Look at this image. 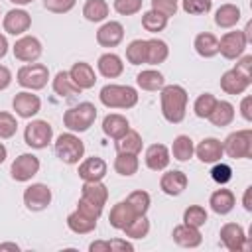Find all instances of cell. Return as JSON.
Segmentation results:
<instances>
[{
    "label": "cell",
    "mask_w": 252,
    "mask_h": 252,
    "mask_svg": "<svg viewBox=\"0 0 252 252\" xmlns=\"http://www.w3.org/2000/svg\"><path fill=\"white\" fill-rule=\"evenodd\" d=\"M187 100H189V94L181 85H163L161 93H159L163 118L169 124L183 122L185 112H187Z\"/></svg>",
    "instance_id": "1"
},
{
    "label": "cell",
    "mask_w": 252,
    "mask_h": 252,
    "mask_svg": "<svg viewBox=\"0 0 252 252\" xmlns=\"http://www.w3.org/2000/svg\"><path fill=\"white\" fill-rule=\"evenodd\" d=\"M98 98L106 108H132L138 104V91L130 85H104Z\"/></svg>",
    "instance_id": "2"
},
{
    "label": "cell",
    "mask_w": 252,
    "mask_h": 252,
    "mask_svg": "<svg viewBox=\"0 0 252 252\" xmlns=\"http://www.w3.org/2000/svg\"><path fill=\"white\" fill-rule=\"evenodd\" d=\"M96 120V106L93 102H79L63 114V124L71 132H87Z\"/></svg>",
    "instance_id": "3"
},
{
    "label": "cell",
    "mask_w": 252,
    "mask_h": 252,
    "mask_svg": "<svg viewBox=\"0 0 252 252\" xmlns=\"http://www.w3.org/2000/svg\"><path fill=\"white\" fill-rule=\"evenodd\" d=\"M55 154L63 163L75 165L85 156V144L73 132H65V134H59L55 140Z\"/></svg>",
    "instance_id": "4"
},
{
    "label": "cell",
    "mask_w": 252,
    "mask_h": 252,
    "mask_svg": "<svg viewBox=\"0 0 252 252\" xmlns=\"http://www.w3.org/2000/svg\"><path fill=\"white\" fill-rule=\"evenodd\" d=\"M222 152L232 159L252 158V130H236L222 142Z\"/></svg>",
    "instance_id": "5"
},
{
    "label": "cell",
    "mask_w": 252,
    "mask_h": 252,
    "mask_svg": "<svg viewBox=\"0 0 252 252\" xmlns=\"http://www.w3.org/2000/svg\"><path fill=\"white\" fill-rule=\"evenodd\" d=\"M49 79V69L43 63H26L24 67L18 69L16 81L30 91H39L47 85Z\"/></svg>",
    "instance_id": "6"
},
{
    "label": "cell",
    "mask_w": 252,
    "mask_h": 252,
    "mask_svg": "<svg viewBox=\"0 0 252 252\" xmlns=\"http://www.w3.org/2000/svg\"><path fill=\"white\" fill-rule=\"evenodd\" d=\"M24 140L33 150H43L53 140V128L47 120H32L24 130Z\"/></svg>",
    "instance_id": "7"
},
{
    "label": "cell",
    "mask_w": 252,
    "mask_h": 252,
    "mask_svg": "<svg viewBox=\"0 0 252 252\" xmlns=\"http://www.w3.org/2000/svg\"><path fill=\"white\" fill-rule=\"evenodd\" d=\"M246 45H248V41H246L244 32H240V30L226 32V33L219 39V53H220L224 59H238V57L244 53Z\"/></svg>",
    "instance_id": "8"
},
{
    "label": "cell",
    "mask_w": 252,
    "mask_h": 252,
    "mask_svg": "<svg viewBox=\"0 0 252 252\" xmlns=\"http://www.w3.org/2000/svg\"><path fill=\"white\" fill-rule=\"evenodd\" d=\"M12 51H14V57H16L18 61L35 63V61L41 57V53H43V45H41V41H39L37 37H33V35H22L20 39H16Z\"/></svg>",
    "instance_id": "9"
},
{
    "label": "cell",
    "mask_w": 252,
    "mask_h": 252,
    "mask_svg": "<svg viewBox=\"0 0 252 252\" xmlns=\"http://www.w3.org/2000/svg\"><path fill=\"white\" fill-rule=\"evenodd\" d=\"M39 171V158L33 154H22L12 161L10 175L16 181H30Z\"/></svg>",
    "instance_id": "10"
},
{
    "label": "cell",
    "mask_w": 252,
    "mask_h": 252,
    "mask_svg": "<svg viewBox=\"0 0 252 252\" xmlns=\"http://www.w3.org/2000/svg\"><path fill=\"white\" fill-rule=\"evenodd\" d=\"M51 203V189L45 183H32L24 191V205L30 211H43Z\"/></svg>",
    "instance_id": "11"
},
{
    "label": "cell",
    "mask_w": 252,
    "mask_h": 252,
    "mask_svg": "<svg viewBox=\"0 0 252 252\" xmlns=\"http://www.w3.org/2000/svg\"><path fill=\"white\" fill-rule=\"evenodd\" d=\"M220 242L224 244L226 250L230 252H240V250H248V244H246V234H244V228L236 222H226L222 224L220 228Z\"/></svg>",
    "instance_id": "12"
},
{
    "label": "cell",
    "mask_w": 252,
    "mask_h": 252,
    "mask_svg": "<svg viewBox=\"0 0 252 252\" xmlns=\"http://www.w3.org/2000/svg\"><path fill=\"white\" fill-rule=\"evenodd\" d=\"M12 106L16 110V114L20 118H32L41 110V100L37 94H33L32 91H22L14 96Z\"/></svg>",
    "instance_id": "13"
},
{
    "label": "cell",
    "mask_w": 252,
    "mask_h": 252,
    "mask_svg": "<svg viewBox=\"0 0 252 252\" xmlns=\"http://www.w3.org/2000/svg\"><path fill=\"white\" fill-rule=\"evenodd\" d=\"M2 26H4V32H6V33L22 35V33H26V32L30 30V26H32V16H30L26 10H22V8H14V10H10V12L4 16Z\"/></svg>",
    "instance_id": "14"
},
{
    "label": "cell",
    "mask_w": 252,
    "mask_h": 252,
    "mask_svg": "<svg viewBox=\"0 0 252 252\" xmlns=\"http://www.w3.org/2000/svg\"><path fill=\"white\" fill-rule=\"evenodd\" d=\"M108 171V165L102 158L98 156H93V158H87L79 163V177L83 181H102L104 175Z\"/></svg>",
    "instance_id": "15"
},
{
    "label": "cell",
    "mask_w": 252,
    "mask_h": 252,
    "mask_svg": "<svg viewBox=\"0 0 252 252\" xmlns=\"http://www.w3.org/2000/svg\"><path fill=\"white\" fill-rule=\"evenodd\" d=\"M122 39H124V26L114 20L102 24L96 32V41L102 47H116Z\"/></svg>",
    "instance_id": "16"
},
{
    "label": "cell",
    "mask_w": 252,
    "mask_h": 252,
    "mask_svg": "<svg viewBox=\"0 0 252 252\" xmlns=\"http://www.w3.org/2000/svg\"><path fill=\"white\" fill-rule=\"evenodd\" d=\"M187 183H189V179H187V175H185L183 171L171 169V171H165V173L161 175V179H159V189H161L165 195L175 197V195H181V193L187 189Z\"/></svg>",
    "instance_id": "17"
},
{
    "label": "cell",
    "mask_w": 252,
    "mask_h": 252,
    "mask_svg": "<svg viewBox=\"0 0 252 252\" xmlns=\"http://www.w3.org/2000/svg\"><path fill=\"white\" fill-rule=\"evenodd\" d=\"M195 154L203 163H217V161H220V158L224 154L222 152V142L217 140V138H205L195 148Z\"/></svg>",
    "instance_id": "18"
},
{
    "label": "cell",
    "mask_w": 252,
    "mask_h": 252,
    "mask_svg": "<svg viewBox=\"0 0 252 252\" xmlns=\"http://www.w3.org/2000/svg\"><path fill=\"white\" fill-rule=\"evenodd\" d=\"M69 77L73 79V83L81 89V91H87V89H93L94 83H96V75H94V69L85 63V61H79L75 63L71 69H69Z\"/></svg>",
    "instance_id": "19"
},
{
    "label": "cell",
    "mask_w": 252,
    "mask_h": 252,
    "mask_svg": "<svg viewBox=\"0 0 252 252\" xmlns=\"http://www.w3.org/2000/svg\"><path fill=\"white\" fill-rule=\"evenodd\" d=\"M250 79H246L244 75H240L234 67L228 69L226 73H222L220 77V89L226 93V94H242L248 87H250Z\"/></svg>",
    "instance_id": "20"
},
{
    "label": "cell",
    "mask_w": 252,
    "mask_h": 252,
    "mask_svg": "<svg viewBox=\"0 0 252 252\" xmlns=\"http://www.w3.org/2000/svg\"><path fill=\"white\" fill-rule=\"evenodd\" d=\"M171 236H173L175 244H179L183 248H197L203 242V236H201L199 228L197 226H191V224H185V222L183 224H177L173 228Z\"/></svg>",
    "instance_id": "21"
},
{
    "label": "cell",
    "mask_w": 252,
    "mask_h": 252,
    "mask_svg": "<svg viewBox=\"0 0 252 252\" xmlns=\"http://www.w3.org/2000/svg\"><path fill=\"white\" fill-rule=\"evenodd\" d=\"M144 159H146V165H148L152 171H161V169H165V167L169 165L171 156H169V150H167L163 144H152V146L146 150Z\"/></svg>",
    "instance_id": "22"
},
{
    "label": "cell",
    "mask_w": 252,
    "mask_h": 252,
    "mask_svg": "<svg viewBox=\"0 0 252 252\" xmlns=\"http://www.w3.org/2000/svg\"><path fill=\"white\" fill-rule=\"evenodd\" d=\"M128 130H130V122H128V118L122 116V114L112 112V114H106V116L102 118V132H104L108 138H112V140L122 138Z\"/></svg>",
    "instance_id": "23"
},
{
    "label": "cell",
    "mask_w": 252,
    "mask_h": 252,
    "mask_svg": "<svg viewBox=\"0 0 252 252\" xmlns=\"http://www.w3.org/2000/svg\"><path fill=\"white\" fill-rule=\"evenodd\" d=\"M81 199L91 201L104 209V205L108 201V187L102 181H85L81 187Z\"/></svg>",
    "instance_id": "24"
},
{
    "label": "cell",
    "mask_w": 252,
    "mask_h": 252,
    "mask_svg": "<svg viewBox=\"0 0 252 252\" xmlns=\"http://www.w3.org/2000/svg\"><path fill=\"white\" fill-rule=\"evenodd\" d=\"M136 217H138V215L134 213V209L130 207V203H128V201H118V203L110 209L108 222H110V226H114V228L122 230V228H124L126 224H130Z\"/></svg>",
    "instance_id": "25"
},
{
    "label": "cell",
    "mask_w": 252,
    "mask_h": 252,
    "mask_svg": "<svg viewBox=\"0 0 252 252\" xmlns=\"http://www.w3.org/2000/svg\"><path fill=\"white\" fill-rule=\"evenodd\" d=\"M96 69L106 79H116L124 71V63L116 53H102L96 61Z\"/></svg>",
    "instance_id": "26"
},
{
    "label": "cell",
    "mask_w": 252,
    "mask_h": 252,
    "mask_svg": "<svg viewBox=\"0 0 252 252\" xmlns=\"http://www.w3.org/2000/svg\"><path fill=\"white\" fill-rule=\"evenodd\" d=\"M234 203L236 199L230 189H217L209 199V205L217 215H228L234 209Z\"/></svg>",
    "instance_id": "27"
},
{
    "label": "cell",
    "mask_w": 252,
    "mask_h": 252,
    "mask_svg": "<svg viewBox=\"0 0 252 252\" xmlns=\"http://www.w3.org/2000/svg\"><path fill=\"white\" fill-rule=\"evenodd\" d=\"M67 226L69 230H73L75 234H89L96 228V219L81 213L79 209H75L69 217H67Z\"/></svg>",
    "instance_id": "28"
},
{
    "label": "cell",
    "mask_w": 252,
    "mask_h": 252,
    "mask_svg": "<svg viewBox=\"0 0 252 252\" xmlns=\"http://www.w3.org/2000/svg\"><path fill=\"white\" fill-rule=\"evenodd\" d=\"M207 118L211 120L213 126H219V128L228 126L234 120V106L228 100H219L217 98V104H215V108L211 110V114Z\"/></svg>",
    "instance_id": "29"
},
{
    "label": "cell",
    "mask_w": 252,
    "mask_h": 252,
    "mask_svg": "<svg viewBox=\"0 0 252 252\" xmlns=\"http://www.w3.org/2000/svg\"><path fill=\"white\" fill-rule=\"evenodd\" d=\"M140 167V159L138 154H130V152H116V159H114V171L118 175L130 177L138 171Z\"/></svg>",
    "instance_id": "30"
},
{
    "label": "cell",
    "mask_w": 252,
    "mask_h": 252,
    "mask_svg": "<svg viewBox=\"0 0 252 252\" xmlns=\"http://www.w3.org/2000/svg\"><path fill=\"white\" fill-rule=\"evenodd\" d=\"M193 47H195V51H197L201 57L209 59V57H215V55L219 53V39H217V35H213L211 32H203V33H199V35L195 37Z\"/></svg>",
    "instance_id": "31"
},
{
    "label": "cell",
    "mask_w": 252,
    "mask_h": 252,
    "mask_svg": "<svg viewBox=\"0 0 252 252\" xmlns=\"http://www.w3.org/2000/svg\"><path fill=\"white\" fill-rule=\"evenodd\" d=\"M240 20V8L234 4H222L217 12H215V24L219 28H234Z\"/></svg>",
    "instance_id": "32"
},
{
    "label": "cell",
    "mask_w": 252,
    "mask_h": 252,
    "mask_svg": "<svg viewBox=\"0 0 252 252\" xmlns=\"http://www.w3.org/2000/svg\"><path fill=\"white\" fill-rule=\"evenodd\" d=\"M146 43H148V55H146V63L148 65H159V63H163L167 59L169 47H167V43L163 39L154 37V39H146Z\"/></svg>",
    "instance_id": "33"
},
{
    "label": "cell",
    "mask_w": 252,
    "mask_h": 252,
    "mask_svg": "<svg viewBox=\"0 0 252 252\" xmlns=\"http://www.w3.org/2000/svg\"><path fill=\"white\" fill-rule=\"evenodd\" d=\"M171 154L177 161H189L195 154V146H193V140L185 134H179L173 138V144H171Z\"/></svg>",
    "instance_id": "34"
},
{
    "label": "cell",
    "mask_w": 252,
    "mask_h": 252,
    "mask_svg": "<svg viewBox=\"0 0 252 252\" xmlns=\"http://www.w3.org/2000/svg\"><path fill=\"white\" fill-rule=\"evenodd\" d=\"M136 83H138V87L144 89V91H161V87L165 85V79H163V75H161L159 71H156V69H146V71L138 73Z\"/></svg>",
    "instance_id": "35"
},
{
    "label": "cell",
    "mask_w": 252,
    "mask_h": 252,
    "mask_svg": "<svg viewBox=\"0 0 252 252\" xmlns=\"http://www.w3.org/2000/svg\"><path fill=\"white\" fill-rule=\"evenodd\" d=\"M53 91L59 96H73V94H79L81 93V89L69 77V71H59L55 75V79H53Z\"/></svg>",
    "instance_id": "36"
},
{
    "label": "cell",
    "mask_w": 252,
    "mask_h": 252,
    "mask_svg": "<svg viewBox=\"0 0 252 252\" xmlns=\"http://www.w3.org/2000/svg\"><path fill=\"white\" fill-rule=\"evenodd\" d=\"M110 8L106 4V0H87L83 6V16L89 22H102L106 20Z\"/></svg>",
    "instance_id": "37"
},
{
    "label": "cell",
    "mask_w": 252,
    "mask_h": 252,
    "mask_svg": "<svg viewBox=\"0 0 252 252\" xmlns=\"http://www.w3.org/2000/svg\"><path fill=\"white\" fill-rule=\"evenodd\" d=\"M116 152H130V154H140L142 152V136L136 130H128L122 138L114 142Z\"/></svg>",
    "instance_id": "38"
},
{
    "label": "cell",
    "mask_w": 252,
    "mask_h": 252,
    "mask_svg": "<svg viewBox=\"0 0 252 252\" xmlns=\"http://www.w3.org/2000/svg\"><path fill=\"white\" fill-rule=\"evenodd\" d=\"M167 20L163 14L156 12V10H148L142 14V28L150 33H158V32H163L165 26H167Z\"/></svg>",
    "instance_id": "39"
},
{
    "label": "cell",
    "mask_w": 252,
    "mask_h": 252,
    "mask_svg": "<svg viewBox=\"0 0 252 252\" xmlns=\"http://www.w3.org/2000/svg\"><path fill=\"white\" fill-rule=\"evenodd\" d=\"M146 55H148V43L146 39H134L128 43L126 47V59L130 65H142L146 63Z\"/></svg>",
    "instance_id": "40"
},
{
    "label": "cell",
    "mask_w": 252,
    "mask_h": 252,
    "mask_svg": "<svg viewBox=\"0 0 252 252\" xmlns=\"http://www.w3.org/2000/svg\"><path fill=\"white\" fill-rule=\"evenodd\" d=\"M124 234L128 236V238H144V236H148V232H150V220L146 219V215H138L130 224H126L124 228Z\"/></svg>",
    "instance_id": "41"
},
{
    "label": "cell",
    "mask_w": 252,
    "mask_h": 252,
    "mask_svg": "<svg viewBox=\"0 0 252 252\" xmlns=\"http://www.w3.org/2000/svg\"><path fill=\"white\" fill-rule=\"evenodd\" d=\"M207 219H209V215H207L205 207H201V205H189L183 211V222L185 224H191V226L201 228L207 222Z\"/></svg>",
    "instance_id": "42"
},
{
    "label": "cell",
    "mask_w": 252,
    "mask_h": 252,
    "mask_svg": "<svg viewBox=\"0 0 252 252\" xmlns=\"http://www.w3.org/2000/svg\"><path fill=\"white\" fill-rule=\"evenodd\" d=\"M126 201L130 203V207L134 209V213L136 215H146L148 213V209H150V205H152V199H150V193H146V191H132L128 197H126Z\"/></svg>",
    "instance_id": "43"
},
{
    "label": "cell",
    "mask_w": 252,
    "mask_h": 252,
    "mask_svg": "<svg viewBox=\"0 0 252 252\" xmlns=\"http://www.w3.org/2000/svg\"><path fill=\"white\" fill-rule=\"evenodd\" d=\"M215 104H217V96L211 94V93H203V94H199V98L195 100L193 110H195V114H197L199 118H207V116L211 114V110L215 108Z\"/></svg>",
    "instance_id": "44"
},
{
    "label": "cell",
    "mask_w": 252,
    "mask_h": 252,
    "mask_svg": "<svg viewBox=\"0 0 252 252\" xmlns=\"http://www.w3.org/2000/svg\"><path fill=\"white\" fill-rule=\"evenodd\" d=\"M181 8L191 16H201L211 12L213 0H181Z\"/></svg>",
    "instance_id": "45"
},
{
    "label": "cell",
    "mask_w": 252,
    "mask_h": 252,
    "mask_svg": "<svg viewBox=\"0 0 252 252\" xmlns=\"http://www.w3.org/2000/svg\"><path fill=\"white\" fill-rule=\"evenodd\" d=\"M18 130V120L10 112H0V140H8L16 134Z\"/></svg>",
    "instance_id": "46"
},
{
    "label": "cell",
    "mask_w": 252,
    "mask_h": 252,
    "mask_svg": "<svg viewBox=\"0 0 252 252\" xmlns=\"http://www.w3.org/2000/svg\"><path fill=\"white\" fill-rule=\"evenodd\" d=\"M211 177H213L215 183L224 185V183H228V181L232 179V169H230V165L217 161V163L213 165V169H211Z\"/></svg>",
    "instance_id": "47"
},
{
    "label": "cell",
    "mask_w": 252,
    "mask_h": 252,
    "mask_svg": "<svg viewBox=\"0 0 252 252\" xmlns=\"http://www.w3.org/2000/svg\"><path fill=\"white\" fill-rule=\"evenodd\" d=\"M114 10L122 16H132L142 10V0H114Z\"/></svg>",
    "instance_id": "48"
},
{
    "label": "cell",
    "mask_w": 252,
    "mask_h": 252,
    "mask_svg": "<svg viewBox=\"0 0 252 252\" xmlns=\"http://www.w3.org/2000/svg\"><path fill=\"white\" fill-rule=\"evenodd\" d=\"M77 0H43L45 10L53 12V14H67L75 8Z\"/></svg>",
    "instance_id": "49"
},
{
    "label": "cell",
    "mask_w": 252,
    "mask_h": 252,
    "mask_svg": "<svg viewBox=\"0 0 252 252\" xmlns=\"http://www.w3.org/2000/svg\"><path fill=\"white\" fill-rule=\"evenodd\" d=\"M152 10L163 14L165 18H171L177 12V0H152Z\"/></svg>",
    "instance_id": "50"
},
{
    "label": "cell",
    "mask_w": 252,
    "mask_h": 252,
    "mask_svg": "<svg viewBox=\"0 0 252 252\" xmlns=\"http://www.w3.org/2000/svg\"><path fill=\"white\" fill-rule=\"evenodd\" d=\"M77 209H79L81 213H85V215L96 219V220H98V217L102 215V207H98V205H94V203H91V201H85V199H79Z\"/></svg>",
    "instance_id": "51"
},
{
    "label": "cell",
    "mask_w": 252,
    "mask_h": 252,
    "mask_svg": "<svg viewBox=\"0 0 252 252\" xmlns=\"http://www.w3.org/2000/svg\"><path fill=\"white\" fill-rule=\"evenodd\" d=\"M234 69L240 75H244L246 79L252 81V55H240L238 61H236V65H234Z\"/></svg>",
    "instance_id": "52"
},
{
    "label": "cell",
    "mask_w": 252,
    "mask_h": 252,
    "mask_svg": "<svg viewBox=\"0 0 252 252\" xmlns=\"http://www.w3.org/2000/svg\"><path fill=\"white\" fill-rule=\"evenodd\" d=\"M108 244H110V252H114V250H128V252H132L134 250V244H130L128 240H122V238H112V240H108Z\"/></svg>",
    "instance_id": "53"
},
{
    "label": "cell",
    "mask_w": 252,
    "mask_h": 252,
    "mask_svg": "<svg viewBox=\"0 0 252 252\" xmlns=\"http://www.w3.org/2000/svg\"><path fill=\"white\" fill-rule=\"evenodd\" d=\"M240 114L244 120L252 122V96H244L240 102Z\"/></svg>",
    "instance_id": "54"
},
{
    "label": "cell",
    "mask_w": 252,
    "mask_h": 252,
    "mask_svg": "<svg viewBox=\"0 0 252 252\" xmlns=\"http://www.w3.org/2000/svg\"><path fill=\"white\" fill-rule=\"evenodd\" d=\"M12 83V71L6 65H0V91L8 89Z\"/></svg>",
    "instance_id": "55"
},
{
    "label": "cell",
    "mask_w": 252,
    "mask_h": 252,
    "mask_svg": "<svg viewBox=\"0 0 252 252\" xmlns=\"http://www.w3.org/2000/svg\"><path fill=\"white\" fill-rule=\"evenodd\" d=\"M89 250L91 252H110V244H108V240H96L89 246Z\"/></svg>",
    "instance_id": "56"
},
{
    "label": "cell",
    "mask_w": 252,
    "mask_h": 252,
    "mask_svg": "<svg viewBox=\"0 0 252 252\" xmlns=\"http://www.w3.org/2000/svg\"><path fill=\"white\" fill-rule=\"evenodd\" d=\"M250 195H252V187H246L244 197H242V205H244V209H246L248 213L252 211V201H250Z\"/></svg>",
    "instance_id": "57"
},
{
    "label": "cell",
    "mask_w": 252,
    "mask_h": 252,
    "mask_svg": "<svg viewBox=\"0 0 252 252\" xmlns=\"http://www.w3.org/2000/svg\"><path fill=\"white\" fill-rule=\"evenodd\" d=\"M8 47H10V45H8L6 35H4V33H0V59H2V57L8 53Z\"/></svg>",
    "instance_id": "58"
},
{
    "label": "cell",
    "mask_w": 252,
    "mask_h": 252,
    "mask_svg": "<svg viewBox=\"0 0 252 252\" xmlns=\"http://www.w3.org/2000/svg\"><path fill=\"white\" fill-rule=\"evenodd\" d=\"M0 250H14V252H18L20 246H18L16 242H2V244H0Z\"/></svg>",
    "instance_id": "59"
},
{
    "label": "cell",
    "mask_w": 252,
    "mask_h": 252,
    "mask_svg": "<svg viewBox=\"0 0 252 252\" xmlns=\"http://www.w3.org/2000/svg\"><path fill=\"white\" fill-rule=\"evenodd\" d=\"M250 30H252V22H248V24H246V28L242 30V32H244V35H246V41H248V43H252V32H250Z\"/></svg>",
    "instance_id": "60"
},
{
    "label": "cell",
    "mask_w": 252,
    "mask_h": 252,
    "mask_svg": "<svg viewBox=\"0 0 252 252\" xmlns=\"http://www.w3.org/2000/svg\"><path fill=\"white\" fill-rule=\"evenodd\" d=\"M6 158H8V150H6V146L0 142V163H2Z\"/></svg>",
    "instance_id": "61"
},
{
    "label": "cell",
    "mask_w": 252,
    "mask_h": 252,
    "mask_svg": "<svg viewBox=\"0 0 252 252\" xmlns=\"http://www.w3.org/2000/svg\"><path fill=\"white\" fill-rule=\"evenodd\" d=\"M12 4H16V6H26V4H32L33 0H10Z\"/></svg>",
    "instance_id": "62"
}]
</instances>
